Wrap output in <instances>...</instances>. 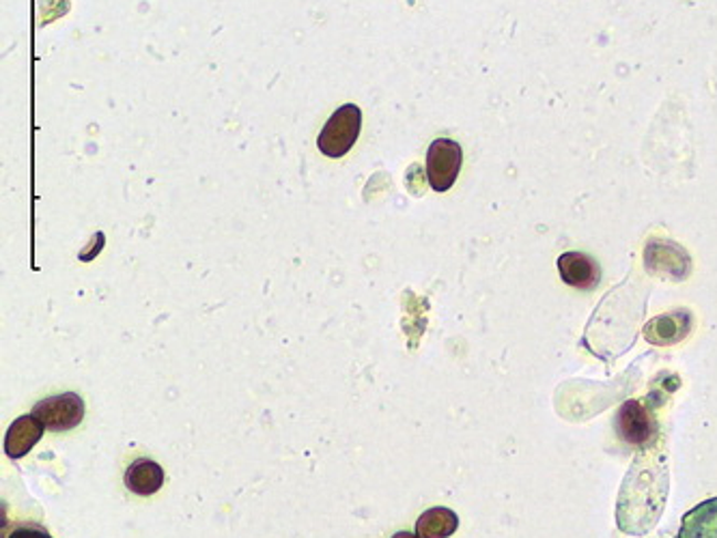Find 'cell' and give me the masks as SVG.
Here are the masks:
<instances>
[{
    "label": "cell",
    "instance_id": "cell-9",
    "mask_svg": "<svg viewBox=\"0 0 717 538\" xmlns=\"http://www.w3.org/2000/svg\"><path fill=\"white\" fill-rule=\"evenodd\" d=\"M460 528V517L455 510L435 506L424 510L417 521L419 538H449L453 537Z\"/></svg>",
    "mask_w": 717,
    "mask_h": 538
},
{
    "label": "cell",
    "instance_id": "cell-6",
    "mask_svg": "<svg viewBox=\"0 0 717 538\" xmlns=\"http://www.w3.org/2000/svg\"><path fill=\"white\" fill-rule=\"evenodd\" d=\"M42 420L33 414L15 418L4 435V455L9 458H22L29 455L35 444L43 437Z\"/></svg>",
    "mask_w": 717,
    "mask_h": 538
},
{
    "label": "cell",
    "instance_id": "cell-4",
    "mask_svg": "<svg viewBox=\"0 0 717 538\" xmlns=\"http://www.w3.org/2000/svg\"><path fill=\"white\" fill-rule=\"evenodd\" d=\"M616 431L625 444L644 446L655 437L657 424L640 401H628L616 414Z\"/></svg>",
    "mask_w": 717,
    "mask_h": 538
},
{
    "label": "cell",
    "instance_id": "cell-2",
    "mask_svg": "<svg viewBox=\"0 0 717 538\" xmlns=\"http://www.w3.org/2000/svg\"><path fill=\"white\" fill-rule=\"evenodd\" d=\"M464 154L460 143L451 138H437L426 151V179L435 192H449L462 170Z\"/></svg>",
    "mask_w": 717,
    "mask_h": 538
},
{
    "label": "cell",
    "instance_id": "cell-10",
    "mask_svg": "<svg viewBox=\"0 0 717 538\" xmlns=\"http://www.w3.org/2000/svg\"><path fill=\"white\" fill-rule=\"evenodd\" d=\"M4 538H52V535L38 524H20V526L11 528Z\"/></svg>",
    "mask_w": 717,
    "mask_h": 538
},
{
    "label": "cell",
    "instance_id": "cell-11",
    "mask_svg": "<svg viewBox=\"0 0 717 538\" xmlns=\"http://www.w3.org/2000/svg\"><path fill=\"white\" fill-rule=\"evenodd\" d=\"M392 538H419V535L417 532L414 535L412 532H397Z\"/></svg>",
    "mask_w": 717,
    "mask_h": 538
},
{
    "label": "cell",
    "instance_id": "cell-8",
    "mask_svg": "<svg viewBox=\"0 0 717 538\" xmlns=\"http://www.w3.org/2000/svg\"><path fill=\"white\" fill-rule=\"evenodd\" d=\"M678 538H717V497L705 499L683 517Z\"/></svg>",
    "mask_w": 717,
    "mask_h": 538
},
{
    "label": "cell",
    "instance_id": "cell-5",
    "mask_svg": "<svg viewBox=\"0 0 717 538\" xmlns=\"http://www.w3.org/2000/svg\"><path fill=\"white\" fill-rule=\"evenodd\" d=\"M560 278L573 289L592 291L601 283L599 263L584 252H565L558 259Z\"/></svg>",
    "mask_w": 717,
    "mask_h": 538
},
{
    "label": "cell",
    "instance_id": "cell-7",
    "mask_svg": "<svg viewBox=\"0 0 717 538\" xmlns=\"http://www.w3.org/2000/svg\"><path fill=\"white\" fill-rule=\"evenodd\" d=\"M126 487L136 496H154L165 487V470L151 458H136L126 470Z\"/></svg>",
    "mask_w": 717,
    "mask_h": 538
},
{
    "label": "cell",
    "instance_id": "cell-3",
    "mask_svg": "<svg viewBox=\"0 0 717 538\" xmlns=\"http://www.w3.org/2000/svg\"><path fill=\"white\" fill-rule=\"evenodd\" d=\"M33 415L42 420L43 426L52 433L76 429L85 418V401L76 392H63L40 401L33 408Z\"/></svg>",
    "mask_w": 717,
    "mask_h": 538
},
{
    "label": "cell",
    "instance_id": "cell-1",
    "mask_svg": "<svg viewBox=\"0 0 717 538\" xmlns=\"http://www.w3.org/2000/svg\"><path fill=\"white\" fill-rule=\"evenodd\" d=\"M360 127H362V113L356 104H345L337 108V113H333V117L328 119V124L324 125V129L319 131L317 138V147L319 151L330 158V160H338L345 154H349L360 136Z\"/></svg>",
    "mask_w": 717,
    "mask_h": 538
}]
</instances>
